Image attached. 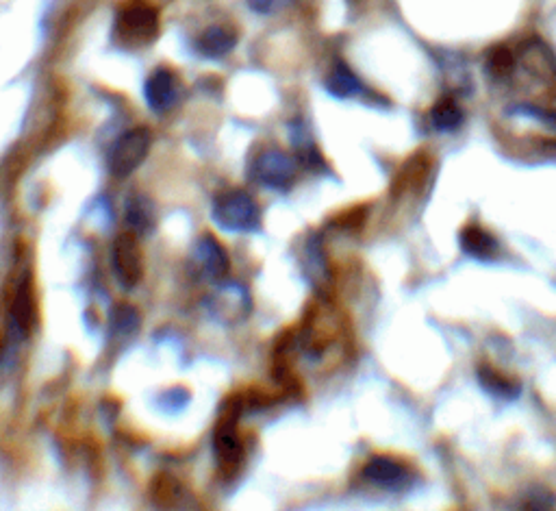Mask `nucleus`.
Masks as SVG:
<instances>
[{
    "label": "nucleus",
    "mask_w": 556,
    "mask_h": 511,
    "mask_svg": "<svg viewBox=\"0 0 556 511\" xmlns=\"http://www.w3.org/2000/svg\"><path fill=\"white\" fill-rule=\"evenodd\" d=\"M213 220L226 231L250 233L261 227V209L250 194L229 190L222 192L213 203Z\"/></svg>",
    "instance_id": "f257e3e1"
},
{
    "label": "nucleus",
    "mask_w": 556,
    "mask_h": 511,
    "mask_svg": "<svg viewBox=\"0 0 556 511\" xmlns=\"http://www.w3.org/2000/svg\"><path fill=\"white\" fill-rule=\"evenodd\" d=\"M161 29L155 7L146 3H129L118 11L116 37L129 48H142L157 40Z\"/></svg>",
    "instance_id": "f03ea898"
},
{
    "label": "nucleus",
    "mask_w": 556,
    "mask_h": 511,
    "mask_svg": "<svg viewBox=\"0 0 556 511\" xmlns=\"http://www.w3.org/2000/svg\"><path fill=\"white\" fill-rule=\"evenodd\" d=\"M150 151V131L144 127H137L126 131L118 137V142L113 144L109 153V170L116 177H129L139 166L144 164V159Z\"/></svg>",
    "instance_id": "7ed1b4c3"
},
{
    "label": "nucleus",
    "mask_w": 556,
    "mask_h": 511,
    "mask_svg": "<svg viewBox=\"0 0 556 511\" xmlns=\"http://www.w3.org/2000/svg\"><path fill=\"white\" fill-rule=\"evenodd\" d=\"M361 477L365 483L374 485V488L389 490V492H400L407 490L415 483V472L411 466L404 461L389 457V455H376L368 464L363 466Z\"/></svg>",
    "instance_id": "20e7f679"
},
{
    "label": "nucleus",
    "mask_w": 556,
    "mask_h": 511,
    "mask_svg": "<svg viewBox=\"0 0 556 511\" xmlns=\"http://www.w3.org/2000/svg\"><path fill=\"white\" fill-rule=\"evenodd\" d=\"M252 177L263 188L285 192L296 181V164L292 157L278 151V148H272V151H265L252 161Z\"/></svg>",
    "instance_id": "39448f33"
},
{
    "label": "nucleus",
    "mask_w": 556,
    "mask_h": 511,
    "mask_svg": "<svg viewBox=\"0 0 556 511\" xmlns=\"http://www.w3.org/2000/svg\"><path fill=\"white\" fill-rule=\"evenodd\" d=\"M111 266L124 288H135V285L142 281L144 261H142V251H139V244H137V235L133 231L120 233L116 242H113Z\"/></svg>",
    "instance_id": "423d86ee"
},
{
    "label": "nucleus",
    "mask_w": 556,
    "mask_h": 511,
    "mask_svg": "<svg viewBox=\"0 0 556 511\" xmlns=\"http://www.w3.org/2000/svg\"><path fill=\"white\" fill-rule=\"evenodd\" d=\"M235 422L237 418L231 416L222 418L220 427L216 429V442H213V446H216L218 466L224 475H235L244 461V444L242 438H239Z\"/></svg>",
    "instance_id": "0eeeda50"
},
{
    "label": "nucleus",
    "mask_w": 556,
    "mask_h": 511,
    "mask_svg": "<svg viewBox=\"0 0 556 511\" xmlns=\"http://www.w3.org/2000/svg\"><path fill=\"white\" fill-rule=\"evenodd\" d=\"M144 96L150 109L157 111V114H166V111L174 109L176 103H179V96H181L179 79L174 77L172 70L159 68L150 74V79L146 81Z\"/></svg>",
    "instance_id": "6e6552de"
},
{
    "label": "nucleus",
    "mask_w": 556,
    "mask_h": 511,
    "mask_svg": "<svg viewBox=\"0 0 556 511\" xmlns=\"http://www.w3.org/2000/svg\"><path fill=\"white\" fill-rule=\"evenodd\" d=\"M209 309L211 314L220 318L222 322H239L248 316L250 298L242 288H237V285H224L222 290L211 296Z\"/></svg>",
    "instance_id": "1a4fd4ad"
},
{
    "label": "nucleus",
    "mask_w": 556,
    "mask_h": 511,
    "mask_svg": "<svg viewBox=\"0 0 556 511\" xmlns=\"http://www.w3.org/2000/svg\"><path fill=\"white\" fill-rule=\"evenodd\" d=\"M194 257L200 270L205 272L209 279L218 281L229 274V255H226L224 246L216 238H211V235H205V238L198 240Z\"/></svg>",
    "instance_id": "9d476101"
},
{
    "label": "nucleus",
    "mask_w": 556,
    "mask_h": 511,
    "mask_svg": "<svg viewBox=\"0 0 556 511\" xmlns=\"http://www.w3.org/2000/svg\"><path fill=\"white\" fill-rule=\"evenodd\" d=\"M11 322L22 333L29 335L37 322V303L33 294V285L29 279H24L14 294V303H11Z\"/></svg>",
    "instance_id": "9b49d317"
},
{
    "label": "nucleus",
    "mask_w": 556,
    "mask_h": 511,
    "mask_svg": "<svg viewBox=\"0 0 556 511\" xmlns=\"http://www.w3.org/2000/svg\"><path fill=\"white\" fill-rule=\"evenodd\" d=\"M461 248L465 251V255L480 261H489L498 255L496 238L483 227H478V224H467V227L461 231Z\"/></svg>",
    "instance_id": "f8f14e48"
},
{
    "label": "nucleus",
    "mask_w": 556,
    "mask_h": 511,
    "mask_svg": "<svg viewBox=\"0 0 556 511\" xmlns=\"http://www.w3.org/2000/svg\"><path fill=\"white\" fill-rule=\"evenodd\" d=\"M235 44H237V35L231 29H226V27H209L205 33L200 35L198 51L205 55V57L218 59V57L229 55L233 48H235Z\"/></svg>",
    "instance_id": "ddd939ff"
},
{
    "label": "nucleus",
    "mask_w": 556,
    "mask_h": 511,
    "mask_svg": "<svg viewBox=\"0 0 556 511\" xmlns=\"http://www.w3.org/2000/svg\"><path fill=\"white\" fill-rule=\"evenodd\" d=\"M478 377H480V383L485 385V390H489L494 396L515 398L517 394H520V385L511 381L507 375H502V372L496 370V368L480 366Z\"/></svg>",
    "instance_id": "4468645a"
},
{
    "label": "nucleus",
    "mask_w": 556,
    "mask_h": 511,
    "mask_svg": "<svg viewBox=\"0 0 556 511\" xmlns=\"http://www.w3.org/2000/svg\"><path fill=\"white\" fill-rule=\"evenodd\" d=\"M326 87H328V92L337 98H355L363 92L361 81L346 66H337L331 72V77H328V81H326Z\"/></svg>",
    "instance_id": "2eb2a0df"
},
{
    "label": "nucleus",
    "mask_w": 556,
    "mask_h": 511,
    "mask_svg": "<svg viewBox=\"0 0 556 511\" xmlns=\"http://www.w3.org/2000/svg\"><path fill=\"white\" fill-rule=\"evenodd\" d=\"M431 120L439 131H454L463 122V111L454 98H441L431 111Z\"/></svg>",
    "instance_id": "dca6fc26"
},
{
    "label": "nucleus",
    "mask_w": 556,
    "mask_h": 511,
    "mask_svg": "<svg viewBox=\"0 0 556 511\" xmlns=\"http://www.w3.org/2000/svg\"><path fill=\"white\" fill-rule=\"evenodd\" d=\"M150 496H153V501L159 505V507H174L176 503H179V498H181V483L176 481L174 477L170 475H159L155 481H153V490H150Z\"/></svg>",
    "instance_id": "f3484780"
},
{
    "label": "nucleus",
    "mask_w": 556,
    "mask_h": 511,
    "mask_svg": "<svg viewBox=\"0 0 556 511\" xmlns=\"http://www.w3.org/2000/svg\"><path fill=\"white\" fill-rule=\"evenodd\" d=\"M126 222L131 224L133 233H144L153 227V209H150L148 201L144 198H133L129 201V209H126Z\"/></svg>",
    "instance_id": "a211bd4d"
},
{
    "label": "nucleus",
    "mask_w": 556,
    "mask_h": 511,
    "mask_svg": "<svg viewBox=\"0 0 556 511\" xmlns=\"http://www.w3.org/2000/svg\"><path fill=\"white\" fill-rule=\"evenodd\" d=\"M111 327L120 335H133L139 329V316L131 305H118L111 316Z\"/></svg>",
    "instance_id": "6ab92c4d"
},
{
    "label": "nucleus",
    "mask_w": 556,
    "mask_h": 511,
    "mask_svg": "<svg viewBox=\"0 0 556 511\" xmlns=\"http://www.w3.org/2000/svg\"><path fill=\"white\" fill-rule=\"evenodd\" d=\"M487 68H489L491 74H496V77H502V74H507L513 68V55L504 46H498V48H494V51L489 53Z\"/></svg>",
    "instance_id": "aec40b11"
},
{
    "label": "nucleus",
    "mask_w": 556,
    "mask_h": 511,
    "mask_svg": "<svg viewBox=\"0 0 556 511\" xmlns=\"http://www.w3.org/2000/svg\"><path fill=\"white\" fill-rule=\"evenodd\" d=\"M522 511H554V501L548 492H533L524 498Z\"/></svg>",
    "instance_id": "412c9836"
},
{
    "label": "nucleus",
    "mask_w": 556,
    "mask_h": 511,
    "mask_svg": "<svg viewBox=\"0 0 556 511\" xmlns=\"http://www.w3.org/2000/svg\"><path fill=\"white\" fill-rule=\"evenodd\" d=\"M287 0H250V7L257 11V14H272L281 5H285Z\"/></svg>",
    "instance_id": "4be33fe9"
}]
</instances>
